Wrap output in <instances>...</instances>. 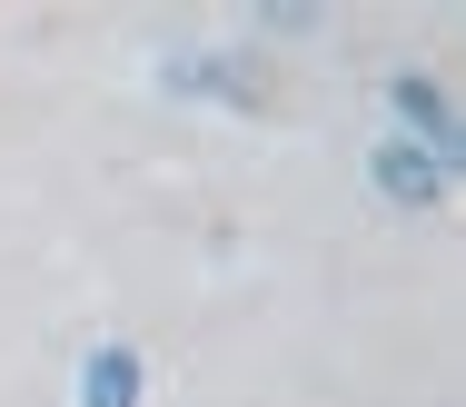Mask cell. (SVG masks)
<instances>
[{
	"label": "cell",
	"mask_w": 466,
	"mask_h": 407,
	"mask_svg": "<svg viewBox=\"0 0 466 407\" xmlns=\"http://www.w3.org/2000/svg\"><path fill=\"white\" fill-rule=\"evenodd\" d=\"M377 179H387V199H437V159H407V149H377Z\"/></svg>",
	"instance_id": "cell-3"
},
{
	"label": "cell",
	"mask_w": 466,
	"mask_h": 407,
	"mask_svg": "<svg viewBox=\"0 0 466 407\" xmlns=\"http://www.w3.org/2000/svg\"><path fill=\"white\" fill-rule=\"evenodd\" d=\"M80 407H139V358L129 348H99L80 368Z\"/></svg>",
	"instance_id": "cell-1"
},
{
	"label": "cell",
	"mask_w": 466,
	"mask_h": 407,
	"mask_svg": "<svg viewBox=\"0 0 466 407\" xmlns=\"http://www.w3.org/2000/svg\"><path fill=\"white\" fill-rule=\"evenodd\" d=\"M397 109H407V119L427 129V149H457V119H447V100H437L427 80H397Z\"/></svg>",
	"instance_id": "cell-2"
}]
</instances>
